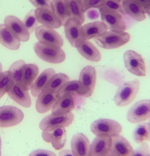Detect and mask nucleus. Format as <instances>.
<instances>
[{"label":"nucleus","mask_w":150,"mask_h":156,"mask_svg":"<svg viewBox=\"0 0 150 156\" xmlns=\"http://www.w3.org/2000/svg\"><path fill=\"white\" fill-rule=\"evenodd\" d=\"M29 1L37 8H46L53 10L51 0H29Z\"/></svg>","instance_id":"39"},{"label":"nucleus","mask_w":150,"mask_h":156,"mask_svg":"<svg viewBox=\"0 0 150 156\" xmlns=\"http://www.w3.org/2000/svg\"><path fill=\"white\" fill-rule=\"evenodd\" d=\"M99 13L101 21L110 30L120 32L126 29V24L123 15L120 12L103 6L99 9Z\"/></svg>","instance_id":"5"},{"label":"nucleus","mask_w":150,"mask_h":156,"mask_svg":"<svg viewBox=\"0 0 150 156\" xmlns=\"http://www.w3.org/2000/svg\"><path fill=\"white\" fill-rule=\"evenodd\" d=\"M133 138L136 143H141L145 141H150V123L138 125L134 130Z\"/></svg>","instance_id":"31"},{"label":"nucleus","mask_w":150,"mask_h":156,"mask_svg":"<svg viewBox=\"0 0 150 156\" xmlns=\"http://www.w3.org/2000/svg\"><path fill=\"white\" fill-rule=\"evenodd\" d=\"M96 79L97 73L93 66L87 65L82 69L78 79L81 96L89 98L92 94L96 83Z\"/></svg>","instance_id":"8"},{"label":"nucleus","mask_w":150,"mask_h":156,"mask_svg":"<svg viewBox=\"0 0 150 156\" xmlns=\"http://www.w3.org/2000/svg\"><path fill=\"white\" fill-rule=\"evenodd\" d=\"M90 142L87 138L81 133L73 135L70 146L73 156H89Z\"/></svg>","instance_id":"16"},{"label":"nucleus","mask_w":150,"mask_h":156,"mask_svg":"<svg viewBox=\"0 0 150 156\" xmlns=\"http://www.w3.org/2000/svg\"><path fill=\"white\" fill-rule=\"evenodd\" d=\"M149 18H150V14H149Z\"/></svg>","instance_id":"52"},{"label":"nucleus","mask_w":150,"mask_h":156,"mask_svg":"<svg viewBox=\"0 0 150 156\" xmlns=\"http://www.w3.org/2000/svg\"><path fill=\"white\" fill-rule=\"evenodd\" d=\"M111 149L119 156H132L134 152L129 141L120 134L111 137Z\"/></svg>","instance_id":"20"},{"label":"nucleus","mask_w":150,"mask_h":156,"mask_svg":"<svg viewBox=\"0 0 150 156\" xmlns=\"http://www.w3.org/2000/svg\"><path fill=\"white\" fill-rule=\"evenodd\" d=\"M58 98L56 93L41 91L37 96L36 110L39 113H44L52 110Z\"/></svg>","instance_id":"21"},{"label":"nucleus","mask_w":150,"mask_h":156,"mask_svg":"<svg viewBox=\"0 0 150 156\" xmlns=\"http://www.w3.org/2000/svg\"><path fill=\"white\" fill-rule=\"evenodd\" d=\"M130 35L124 31H107L103 35L94 38L96 43L106 49H112L126 44L130 40Z\"/></svg>","instance_id":"2"},{"label":"nucleus","mask_w":150,"mask_h":156,"mask_svg":"<svg viewBox=\"0 0 150 156\" xmlns=\"http://www.w3.org/2000/svg\"><path fill=\"white\" fill-rule=\"evenodd\" d=\"M149 153V147L146 143L143 142L133 152L132 156H146Z\"/></svg>","instance_id":"38"},{"label":"nucleus","mask_w":150,"mask_h":156,"mask_svg":"<svg viewBox=\"0 0 150 156\" xmlns=\"http://www.w3.org/2000/svg\"><path fill=\"white\" fill-rule=\"evenodd\" d=\"M103 6L116 10L123 15H125L122 7V0H106Z\"/></svg>","instance_id":"36"},{"label":"nucleus","mask_w":150,"mask_h":156,"mask_svg":"<svg viewBox=\"0 0 150 156\" xmlns=\"http://www.w3.org/2000/svg\"><path fill=\"white\" fill-rule=\"evenodd\" d=\"M81 96L70 93L65 94L58 98L52 108L53 115H63L71 112L77 106L81 104Z\"/></svg>","instance_id":"7"},{"label":"nucleus","mask_w":150,"mask_h":156,"mask_svg":"<svg viewBox=\"0 0 150 156\" xmlns=\"http://www.w3.org/2000/svg\"><path fill=\"white\" fill-rule=\"evenodd\" d=\"M140 87V82L135 79L121 85L114 96L115 104L118 107H124L131 103L136 97Z\"/></svg>","instance_id":"3"},{"label":"nucleus","mask_w":150,"mask_h":156,"mask_svg":"<svg viewBox=\"0 0 150 156\" xmlns=\"http://www.w3.org/2000/svg\"><path fill=\"white\" fill-rule=\"evenodd\" d=\"M69 7L70 18L78 20L82 24L84 22L85 15L83 2L81 0H66Z\"/></svg>","instance_id":"30"},{"label":"nucleus","mask_w":150,"mask_h":156,"mask_svg":"<svg viewBox=\"0 0 150 156\" xmlns=\"http://www.w3.org/2000/svg\"><path fill=\"white\" fill-rule=\"evenodd\" d=\"M146 156H150V153H149Z\"/></svg>","instance_id":"48"},{"label":"nucleus","mask_w":150,"mask_h":156,"mask_svg":"<svg viewBox=\"0 0 150 156\" xmlns=\"http://www.w3.org/2000/svg\"><path fill=\"white\" fill-rule=\"evenodd\" d=\"M35 13L38 23L43 26L52 29H57L62 26L60 20L52 10L37 8L35 10Z\"/></svg>","instance_id":"15"},{"label":"nucleus","mask_w":150,"mask_h":156,"mask_svg":"<svg viewBox=\"0 0 150 156\" xmlns=\"http://www.w3.org/2000/svg\"><path fill=\"white\" fill-rule=\"evenodd\" d=\"M149 123H150V122H149Z\"/></svg>","instance_id":"53"},{"label":"nucleus","mask_w":150,"mask_h":156,"mask_svg":"<svg viewBox=\"0 0 150 156\" xmlns=\"http://www.w3.org/2000/svg\"><path fill=\"white\" fill-rule=\"evenodd\" d=\"M127 119L131 123H138L150 118V100L143 99L135 103L128 110Z\"/></svg>","instance_id":"11"},{"label":"nucleus","mask_w":150,"mask_h":156,"mask_svg":"<svg viewBox=\"0 0 150 156\" xmlns=\"http://www.w3.org/2000/svg\"><path fill=\"white\" fill-rule=\"evenodd\" d=\"M35 10H31L26 15L22 21L24 25L30 34L35 30L38 26V21L36 18Z\"/></svg>","instance_id":"35"},{"label":"nucleus","mask_w":150,"mask_h":156,"mask_svg":"<svg viewBox=\"0 0 150 156\" xmlns=\"http://www.w3.org/2000/svg\"><path fill=\"white\" fill-rule=\"evenodd\" d=\"M2 66L1 63H0V74L2 73Z\"/></svg>","instance_id":"46"},{"label":"nucleus","mask_w":150,"mask_h":156,"mask_svg":"<svg viewBox=\"0 0 150 156\" xmlns=\"http://www.w3.org/2000/svg\"><path fill=\"white\" fill-rule=\"evenodd\" d=\"M76 48L84 58L89 61L98 62L101 58V55L98 49L89 40H84Z\"/></svg>","instance_id":"24"},{"label":"nucleus","mask_w":150,"mask_h":156,"mask_svg":"<svg viewBox=\"0 0 150 156\" xmlns=\"http://www.w3.org/2000/svg\"><path fill=\"white\" fill-rule=\"evenodd\" d=\"M74 119L72 112L63 115L50 114L44 117L39 122V127L44 132H51L55 129L70 126Z\"/></svg>","instance_id":"6"},{"label":"nucleus","mask_w":150,"mask_h":156,"mask_svg":"<svg viewBox=\"0 0 150 156\" xmlns=\"http://www.w3.org/2000/svg\"><path fill=\"white\" fill-rule=\"evenodd\" d=\"M42 137L47 143H50L56 150H60L64 147L66 141V132L64 127L55 129L51 132H42Z\"/></svg>","instance_id":"17"},{"label":"nucleus","mask_w":150,"mask_h":156,"mask_svg":"<svg viewBox=\"0 0 150 156\" xmlns=\"http://www.w3.org/2000/svg\"><path fill=\"white\" fill-rule=\"evenodd\" d=\"M144 10L146 13L150 14V0H146Z\"/></svg>","instance_id":"43"},{"label":"nucleus","mask_w":150,"mask_h":156,"mask_svg":"<svg viewBox=\"0 0 150 156\" xmlns=\"http://www.w3.org/2000/svg\"><path fill=\"white\" fill-rule=\"evenodd\" d=\"M1 146H2V143H1V136H0V151H1Z\"/></svg>","instance_id":"47"},{"label":"nucleus","mask_w":150,"mask_h":156,"mask_svg":"<svg viewBox=\"0 0 150 156\" xmlns=\"http://www.w3.org/2000/svg\"><path fill=\"white\" fill-rule=\"evenodd\" d=\"M34 51L41 60L51 63H60L64 61L66 54L64 51L56 45L38 41L33 45Z\"/></svg>","instance_id":"1"},{"label":"nucleus","mask_w":150,"mask_h":156,"mask_svg":"<svg viewBox=\"0 0 150 156\" xmlns=\"http://www.w3.org/2000/svg\"><path fill=\"white\" fill-rule=\"evenodd\" d=\"M70 93H75L81 96L80 87L78 80H74L68 81L59 89V90L56 93V95L57 98H58L65 94Z\"/></svg>","instance_id":"33"},{"label":"nucleus","mask_w":150,"mask_h":156,"mask_svg":"<svg viewBox=\"0 0 150 156\" xmlns=\"http://www.w3.org/2000/svg\"><path fill=\"white\" fill-rule=\"evenodd\" d=\"M69 80V77L64 73L55 74L49 79L42 91L56 93L64 83Z\"/></svg>","instance_id":"28"},{"label":"nucleus","mask_w":150,"mask_h":156,"mask_svg":"<svg viewBox=\"0 0 150 156\" xmlns=\"http://www.w3.org/2000/svg\"><path fill=\"white\" fill-rule=\"evenodd\" d=\"M0 43L9 49L18 50L20 47L19 41L4 24H0Z\"/></svg>","instance_id":"26"},{"label":"nucleus","mask_w":150,"mask_h":156,"mask_svg":"<svg viewBox=\"0 0 150 156\" xmlns=\"http://www.w3.org/2000/svg\"><path fill=\"white\" fill-rule=\"evenodd\" d=\"M106 0H85L83 2V9L84 12L90 9V8H95V9H100L102 7Z\"/></svg>","instance_id":"37"},{"label":"nucleus","mask_w":150,"mask_h":156,"mask_svg":"<svg viewBox=\"0 0 150 156\" xmlns=\"http://www.w3.org/2000/svg\"><path fill=\"white\" fill-rule=\"evenodd\" d=\"M35 35L38 41L41 43L56 45L61 47L63 40L61 35L54 29L41 25L35 29Z\"/></svg>","instance_id":"14"},{"label":"nucleus","mask_w":150,"mask_h":156,"mask_svg":"<svg viewBox=\"0 0 150 156\" xmlns=\"http://www.w3.org/2000/svg\"><path fill=\"white\" fill-rule=\"evenodd\" d=\"M4 24L20 41H27L30 38V34L18 18L8 15L4 19Z\"/></svg>","instance_id":"13"},{"label":"nucleus","mask_w":150,"mask_h":156,"mask_svg":"<svg viewBox=\"0 0 150 156\" xmlns=\"http://www.w3.org/2000/svg\"><path fill=\"white\" fill-rule=\"evenodd\" d=\"M55 74L53 68H47L44 70L35 80L30 88L31 94L34 97H37L42 91L43 88L49 79Z\"/></svg>","instance_id":"27"},{"label":"nucleus","mask_w":150,"mask_h":156,"mask_svg":"<svg viewBox=\"0 0 150 156\" xmlns=\"http://www.w3.org/2000/svg\"><path fill=\"white\" fill-rule=\"evenodd\" d=\"M111 138L97 136L90 145L89 156H105L111 149Z\"/></svg>","instance_id":"18"},{"label":"nucleus","mask_w":150,"mask_h":156,"mask_svg":"<svg viewBox=\"0 0 150 156\" xmlns=\"http://www.w3.org/2000/svg\"><path fill=\"white\" fill-rule=\"evenodd\" d=\"M24 113L12 105L0 107V127H9L18 125L24 119Z\"/></svg>","instance_id":"10"},{"label":"nucleus","mask_w":150,"mask_h":156,"mask_svg":"<svg viewBox=\"0 0 150 156\" xmlns=\"http://www.w3.org/2000/svg\"><path fill=\"white\" fill-rule=\"evenodd\" d=\"M39 73L38 66L36 64H26L23 68L21 85L26 90H30L32 85Z\"/></svg>","instance_id":"25"},{"label":"nucleus","mask_w":150,"mask_h":156,"mask_svg":"<svg viewBox=\"0 0 150 156\" xmlns=\"http://www.w3.org/2000/svg\"><path fill=\"white\" fill-rule=\"evenodd\" d=\"M1 151H0V156H1Z\"/></svg>","instance_id":"51"},{"label":"nucleus","mask_w":150,"mask_h":156,"mask_svg":"<svg viewBox=\"0 0 150 156\" xmlns=\"http://www.w3.org/2000/svg\"><path fill=\"white\" fill-rule=\"evenodd\" d=\"M122 130L121 124L111 119H99L90 125L91 132L96 136L112 137L119 135Z\"/></svg>","instance_id":"4"},{"label":"nucleus","mask_w":150,"mask_h":156,"mask_svg":"<svg viewBox=\"0 0 150 156\" xmlns=\"http://www.w3.org/2000/svg\"><path fill=\"white\" fill-rule=\"evenodd\" d=\"M29 156H56L53 152L46 149H37L30 152Z\"/></svg>","instance_id":"40"},{"label":"nucleus","mask_w":150,"mask_h":156,"mask_svg":"<svg viewBox=\"0 0 150 156\" xmlns=\"http://www.w3.org/2000/svg\"><path fill=\"white\" fill-rule=\"evenodd\" d=\"M144 10L145 9V4L146 2V0H135ZM145 11V10H144Z\"/></svg>","instance_id":"44"},{"label":"nucleus","mask_w":150,"mask_h":156,"mask_svg":"<svg viewBox=\"0 0 150 156\" xmlns=\"http://www.w3.org/2000/svg\"><path fill=\"white\" fill-rule=\"evenodd\" d=\"M87 18L90 20H95L99 17L100 13L95 8H90L86 11Z\"/></svg>","instance_id":"41"},{"label":"nucleus","mask_w":150,"mask_h":156,"mask_svg":"<svg viewBox=\"0 0 150 156\" xmlns=\"http://www.w3.org/2000/svg\"><path fill=\"white\" fill-rule=\"evenodd\" d=\"M106 24L100 21L89 23L82 26L83 37L84 40L99 37L107 31Z\"/></svg>","instance_id":"22"},{"label":"nucleus","mask_w":150,"mask_h":156,"mask_svg":"<svg viewBox=\"0 0 150 156\" xmlns=\"http://www.w3.org/2000/svg\"><path fill=\"white\" fill-rule=\"evenodd\" d=\"M81 1H83V2H84L85 0H81Z\"/></svg>","instance_id":"50"},{"label":"nucleus","mask_w":150,"mask_h":156,"mask_svg":"<svg viewBox=\"0 0 150 156\" xmlns=\"http://www.w3.org/2000/svg\"><path fill=\"white\" fill-rule=\"evenodd\" d=\"M105 156H119L117 154H116L114 151L110 149V151L108 152V153Z\"/></svg>","instance_id":"45"},{"label":"nucleus","mask_w":150,"mask_h":156,"mask_svg":"<svg viewBox=\"0 0 150 156\" xmlns=\"http://www.w3.org/2000/svg\"><path fill=\"white\" fill-rule=\"evenodd\" d=\"M53 11L64 26L70 18V14L66 0H52Z\"/></svg>","instance_id":"29"},{"label":"nucleus","mask_w":150,"mask_h":156,"mask_svg":"<svg viewBox=\"0 0 150 156\" xmlns=\"http://www.w3.org/2000/svg\"><path fill=\"white\" fill-rule=\"evenodd\" d=\"M26 63L22 60L15 62L9 68V72L16 84H21L23 73V68Z\"/></svg>","instance_id":"34"},{"label":"nucleus","mask_w":150,"mask_h":156,"mask_svg":"<svg viewBox=\"0 0 150 156\" xmlns=\"http://www.w3.org/2000/svg\"><path fill=\"white\" fill-rule=\"evenodd\" d=\"M122 7L125 15H128L132 20L142 21L146 19V13L135 0L122 1Z\"/></svg>","instance_id":"23"},{"label":"nucleus","mask_w":150,"mask_h":156,"mask_svg":"<svg viewBox=\"0 0 150 156\" xmlns=\"http://www.w3.org/2000/svg\"><path fill=\"white\" fill-rule=\"evenodd\" d=\"M58 156H73L72 151L64 149L60 152Z\"/></svg>","instance_id":"42"},{"label":"nucleus","mask_w":150,"mask_h":156,"mask_svg":"<svg viewBox=\"0 0 150 156\" xmlns=\"http://www.w3.org/2000/svg\"><path fill=\"white\" fill-rule=\"evenodd\" d=\"M123 61L126 68L137 76H146V65L145 61L140 54L132 51H126L123 55Z\"/></svg>","instance_id":"9"},{"label":"nucleus","mask_w":150,"mask_h":156,"mask_svg":"<svg viewBox=\"0 0 150 156\" xmlns=\"http://www.w3.org/2000/svg\"><path fill=\"white\" fill-rule=\"evenodd\" d=\"M130 1V0H122V1Z\"/></svg>","instance_id":"49"},{"label":"nucleus","mask_w":150,"mask_h":156,"mask_svg":"<svg viewBox=\"0 0 150 156\" xmlns=\"http://www.w3.org/2000/svg\"><path fill=\"white\" fill-rule=\"evenodd\" d=\"M15 84L9 71L0 74V99Z\"/></svg>","instance_id":"32"},{"label":"nucleus","mask_w":150,"mask_h":156,"mask_svg":"<svg viewBox=\"0 0 150 156\" xmlns=\"http://www.w3.org/2000/svg\"><path fill=\"white\" fill-rule=\"evenodd\" d=\"M81 24L82 23L78 20L70 18L64 25L66 37L72 47H77L84 40Z\"/></svg>","instance_id":"12"},{"label":"nucleus","mask_w":150,"mask_h":156,"mask_svg":"<svg viewBox=\"0 0 150 156\" xmlns=\"http://www.w3.org/2000/svg\"><path fill=\"white\" fill-rule=\"evenodd\" d=\"M9 97L21 106L29 108L32 105L30 96L27 90H26L19 84H15L7 92Z\"/></svg>","instance_id":"19"}]
</instances>
